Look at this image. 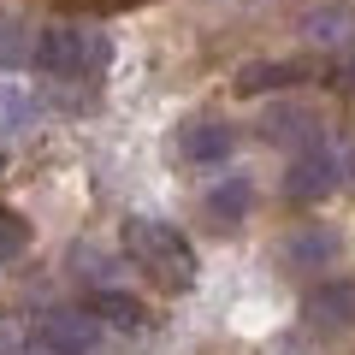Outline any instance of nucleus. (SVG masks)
<instances>
[{
	"label": "nucleus",
	"mask_w": 355,
	"mask_h": 355,
	"mask_svg": "<svg viewBox=\"0 0 355 355\" xmlns=\"http://www.w3.org/2000/svg\"><path fill=\"white\" fill-rule=\"evenodd\" d=\"M125 254L160 284V291H190L196 284V249H190V237L178 225H166V219L130 214L125 219Z\"/></svg>",
	"instance_id": "f257e3e1"
},
{
	"label": "nucleus",
	"mask_w": 355,
	"mask_h": 355,
	"mask_svg": "<svg viewBox=\"0 0 355 355\" xmlns=\"http://www.w3.org/2000/svg\"><path fill=\"white\" fill-rule=\"evenodd\" d=\"M30 60L48 77H60V83H95L113 65V42L101 30H89V24H48L36 36V53Z\"/></svg>",
	"instance_id": "f03ea898"
},
{
	"label": "nucleus",
	"mask_w": 355,
	"mask_h": 355,
	"mask_svg": "<svg viewBox=\"0 0 355 355\" xmlns=\"http://www.w3.org/2000/svg\"><path fill=\"white\" fill-rule=\"evenodd\" d=\"M343 172H349L343 154L320 137V142H308V148L291 154V166H284V196H291V202H326L343 184Z\"/></svg>",
	"instance_id": "7ed1b4c3"
},
{
	"label": "nucleus",
	"mask_w": 355,
	"mask_h": 355,
	"mask_svg": "<svg viewBox=\"0 0 355 355\" xmlns=\"http://www.w3.org/2000/svg\"><path fill=\"white\" fill-rule=\"evenodd\" d=\"M101 320H89L83 308H53V314H42L36 326H30V349L42 355H89L101 349Z\"/></svg>",
	"instance_id": "20e7f679"
},
{
	"label": "nucleus",
	"mask_w": 355,
	"mask_h": 355,
	"mask_svg": "<svg viewBox=\"0 0 355 355\" xmlns=\"http://www.w3.org/2000/svg\"><path fill=\"white\" fill-rule=\"evenodd\" d=\"M302 320L314 331H349L355 326V279H326L308 291L302 302Z\"/></svg>",
	"instance_id": "39448f33"
},
{
	"label": "nucleus",
	"mask_w": 355,
	"mask_h": 355,
	"mask_svg": "<svg viewBox=\"0 0 355 355\" xmlns=\"http://www.w3.org/2000/svg\"><path fill=\"white\" fill-rule=\"evenodd\" d=\"M178 154L190 166H225L237 154V125H225V119H190L184 137H178Z\"/></svg>",
	"instance_id": "423d86ee"
},
{
	"label": "nucleus",
	"mask_w": 355,
	"mask_h": 355,
	"mask_svg": "<svg viewBox=\"0 0 355 355\" xmlns=\"http://www.w3.org/2000/svg\"><path fill=\"white\" fill-rule=\"evenodd\" d=\"M83 314L101 320L107 331H148V308H142L130 291H89Z\"/></svg>",
	"instance_id": "0eeeda50"
},
{
	"label": "nucleus",
	"mask_w": 355,
	"mask_h": 355,
	"mask_svg": "<svg viewBox=\"0 0 355 355\" xmlns=\"http://www.w3.org/2000/svg\"><path fill=\"white\" fill-rule=\"evenodd\" d=\"M261 137L296 154V148H308V142H320V119L308 113V107H272V113L261 119Z\"/></svg>",
	"instance_id": "6e6552de"
},
{
	"label": "nucleus",
	"mask_w": 355,
	"mask_h": 355,
	"mask_svg": "<svg viewBox=\"0 0 355 355\" xmlns=\"http://www.w3.org/2000/svg\"><path fill=\"white\" fill-rule=\"evenodd\" d=\"M296 83H308L302 60H266V65L237 71V95H272V89H296Z\"/></svg>",
	"instance_id": "1a4fd4ad"
},
{
	"label": "nucleus",
	"mask_w": 355,
	"mask_h": 355,
	"mask_svg": "<svg viewBox=\"0 0 355 355\" xmlns=\"http://www.w3.org/2000/svg\"><path fill=\"white\" fill-rule=\"evenodd\" d=\"M284 261H291L296 272L331 266V261H338V231H326V225H308V231H296V237L284 243Z\"/></svg>",
	"instance_id": "9d476101"
},
{
	"label": "nucleus",
	"mask_w": 355,
	"mask_h": 355,
	"mask_svg": "<svg viewBox=\"0 0 355 355\" xmlns=\"http://www.w3.org/2000/svg\"><path fill=\"white\" fill-rule=\"evenodd\" d=\"M202 207H207V219H214V225H237V219L254 207V184H249V178H225V184H214V190H207Z\"/></svg>",
	"instance_id": "9b49d317"
},
{
	"label": "nucleus",
	"mask_w": 355,
	"mask_h": 355,
	"mask_svg": "<svg viewBox=\"0 0 355 355\" xmlns=\"http://www.w3.org/2000/svg\"><path fill=\"white\" fill-rule=\"evenodd\" d=\"M30 125H36V101H30V95H18V89H0V142L24 137Z\"/></svg>",
	"instance_id": "f8f14e48"
},
{
	"label": "nucleus",
	"mask_w": 355,
	"mask_h": 355,
	"mask_svg": "<svg viewBox=\"0 0 355 355\" xmlns=\"http://www.w3.org/2000/svg\"><path fill=\"white\" fill-rule=\"evenodd\" d=\"M30 53H36V36H30L18 18H0V71H18Z\"/></svg>",
	"instance_id": "ddd939ff"
},
{
	"label": "nucleus",
	"mask_w": 355,
	"mask_h": 355,
	"mask_svg": "<svg viewBox=\"0 0 355 355\" xmlns=\"http://www.w3.org/2000/svg\"><path fill=\"white\" fill-rule=\"evenodd\" d=\"M24 249H30V225L12 214V207H0V266H12Z\"/></svg>",
	"instance_id": "4468645a"
},
{
	"label": "nucleus",
	"mask_w": 355,
	"mask_h": 355,
	"mask_svg": "<svg viewBox=\"0 0 355 355\" xmlns=\"http://www.w3.org/2000/svg\"><path fill=\"white\" fill-rule=\"evenodd\" d=\"M349 77H355V53H349Z\"/></svg>",
	"instance_id": "2eb2a0df"
}]
</instances>
